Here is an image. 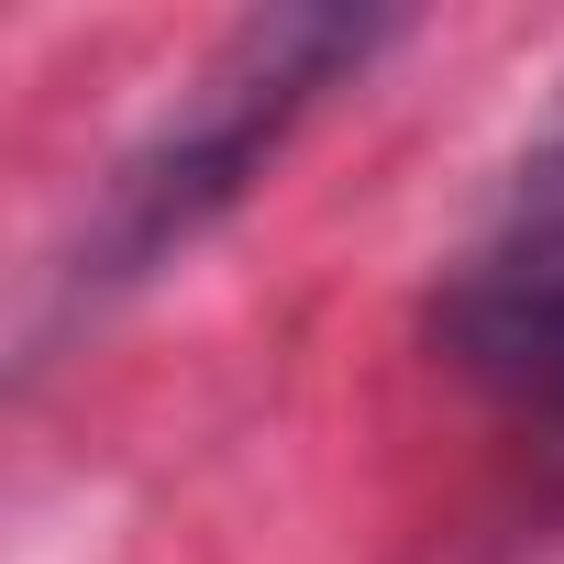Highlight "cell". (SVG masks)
<instances>
[{
    "instance_id": "cell-3",
    "label": "cell",
    "mask_w": 564,
    "mask_h": 564,
    "mask_svg": "<svg viewBox=\"0 0 564 564\" xmlns=\"http://www.w3.org/2000/svg\"><path fill=\"white\" fill-rule=\"evenodd\" d=\"M553 166H564V133H553Z\"/></svg>"
},
{
    "instance_id": "cell-1",
    "label": "cell",
    "mask_w": 564,
    "mask_h": 564,
    "mask_svg": "<svg viewBox=\"0 0 564 564\" xmlns=\"http://www.w3.org/2000/svg\"><path fill=\"white\" fill-rule=\"evenodd\" d=\"M377 45H388L377 12H254V23L177 89V111L122 155V177H111V199H100V221H89L78 276H89V289H122V276L166 265L177 243H199V232L243 199V177L276 155V133H289L344 67H366Z\"/></svg>"
},
{
    "instance_id": "cell-2",
    "label": "cell",
    "mask_w": 564,
    "mask_h": 564,
    "mask_svg": "<svg viewBox=\"0 0 564 564\" xmlns=\"http://www.w3.org/2000/svg\"><path fill=\"white\" fill-rule=\"evenodd\" d=\"M443 355L498 388L520 421L564 443V166L542 155L520 210L454 265L443 289Z\"/></svg>"
}]
</instances>
